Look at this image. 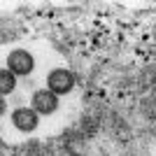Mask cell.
I'll list each match as a JSON object with an SVG mask.
<instances>
[{
    "instance_id": "1",
    "label": "cell",
    "mask_w": 156,
    "mask_h": 156,
    "mask_svg": "<svg viewBox=\"0 0 156 156\" xmlns=\"http://www.w3.org/2000/svg\"><path fill=\"white\" fill-rule=\"evenodd\" d=\"M75 86H77V77H75V72L68 70V68H54L49 70L47 75V86L54 96H68V93L75 91Z\"/></svg>"
},
{
    "instance_id": "2",
    "label": "cell",
    "mask_w": 156,
    "mask_h": 156,
    "mask_svg": "<svg viewBox=\"0 0 156 156\" xmlns=\"http://www.w3.org/2000/svg\"><path fill=\"white\" fill-rule=\"evenodd\" d=\"M35 56H33L28 49H12L7 54V70L12 72L14 77H28L35 70Z\"/></svg>"
},
{
    "instance_id": "3",
    "label": "cell",
    "mask_w": 156,
    "mask_h": 156,
    "mask_svg": "<svg viewBox=\"0 0 156 156\" xmlns=\"http://www.w3.org/2000/svg\"><path fill=\"white\" fill-rule=\"evenodd\" d=\"M61 107V98L54 96L49 89H35L30 96V110L37 117H51Z\"/></svg>"
},
{
    "instance_id": "4",
    "label": "cell",
    "mask_w": 156,
    "mask_h": 156,
    "mask_svg": "<svg viewBox=\"0 0 156 156\" xmlns=\"http://www.w3.org/2000/svg\"><path fill=\"white\" fill-rule=\"evenodd\" d=\"M12 126L19 133H35V130L40 128V117L35 114V112L30 110V107H16V110L12 112Z\"/></svg>"
},
{
    "instance_id": "5",
    "label": "cell",
    "mask_w": 156,
    "mask_h": 156,
    "mask_svg": "<svg viewBox=\"0 0 156 156\" xmlns=\"http://www.w3.org/2000/svg\"><path fill=\"white\" fill-rule=\"evenodd\" d=\"M16 86H19V79L14 77L7 68H0V96L2 98L12 96V93L16 91Z\"/></svg>"
},
{
    "instance_id": "6",
    "label": "cell",
    "mask_w": 156,
    "mask_h": 156,
    "mask_svg": "<svg viewBox=\"0 0 156 156\" xmlns=\"http://www.w3.org/2000/svg\"><path fill=\"white\" fill-rule=\"evenodd\" d=\"M5 112H7V100L0 96V117H5Z\"/></svg>"
}]
</instances>
